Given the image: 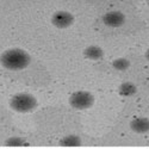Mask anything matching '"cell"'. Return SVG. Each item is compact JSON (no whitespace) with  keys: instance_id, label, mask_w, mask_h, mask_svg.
Returning a JSON list of instances; mask_svg holds the SVG:
<instances>
[{"instance_id":"obj_1","label":"cell","mask_w":149,"mask_h":149,"mask_svg":"<svg viewBox=\"0 0 149 149\" xmlns=\"http://www.w3.org/2000/svg\"><path fill=\"white\" fill-rule=\"evenodd\" d=\"M31 63V55L23 48H7L0 54V66L10 72H20Z\"/></svg>"},{"instance_id":"obj_7","label":"cell","mask_w":149,"mask_h":149,"mask_svg":"<svg viewBox=\"0 0 149 149\" xmlns=\"http://www.w3.org/2000/svg\"><path fill=\"white\" fill-rule=\"evenodd\" d=\"M82 55L90 61H100L104 57L105 52L100 45L91 44V45H87L82 50Z\"/></svg>"},{"instance_id":"obj_13","label":"cell","mask_w":149,"mask_h":149,"mask_svg":"<svg viewBox=\"0 0 149 149\" xmlns=\"http://www.w3.org/2000/svg\"><path fill=\"white\" fill-rule=\"evenodd\" d=\"M147 4H148V7H149V0H147Z\"/></svg>"},{"instance_id":"obj_5","label":"cell","mask_w":149,"mask_h":149,"mask_svg":"<svg viewBox=\"0 0 149 149\" xmlns=\"http://www.w3.org/2000/svg\"><path fill=\"white\" fill-rule=\"evenodd\" d=\"M127 22V16L119 10H113L109 11L102 16V23L105 26L111 28V29H118L123 26Z\"/></svg>"},{"instance_id":"obj_11","label":"cell","mask_w":149,"mask_h":149,"mask_svg":"<svg viewBox=\"0 0 149 149\" xmlns=\"http://www.w3.org/2000/svg\"><path fill=\"white\" fill-rule=\"evenodd\" d=\"M131 66V62L127 57H117L112 60L111 62V67L117 72H127Z\"/></svg>"},{"instance_id":"obj_12","label":"cell","mask_w":149,"mask_h":149,"mask_svg":"<svg viewBox=\"0 0 149 149\" xmlns=\"http://www.w3.org/2000/svg\"><path fill=\"white\" fill-rule=\"evenodd\" d=\"M144 56H146V58L149 61V48H148L147 50H146V54H144Z\"/></svg>"},{"instance_id":"obj_10","label":"cell","mask_w":149,"mask_h":149,"mask_svg":"<svg viewBox=\"0 0 149 149\" xmlns=\"http://www.w3.org/2000/svg\"><path fill=\"white\" fill-rule=\"evenodd\" d=\"M4 146L8 148H19V147H29V141L23 136H10L4 141Z\"/></svg>"},{"instance_id":"obj_8","label":"cell","mask_w":149,"mask_h":149,"mask_svg":"<svg viewBox=\"0 0 149 149\" xmlns=\"http://www.w3.org/2000/svg\"><path fill=\"white\" fill-rule=\"evenodd\" d=\"M58 146L62 148H77V147L82 146V140L77 134H69V135L63 136L58 141Z\"/></svg>"},{"instance_id":"obj_6","label":"cell","mask_w":149,"mask_h":149,"mask_svg":"<svg viewBox=\"0 0 149 149\" xmlns=\"http://www.w3.org/2000/svg\"><path fill=\"white\" fill-rule=\"evenodd\" d=\"M130 130L135 134L143 135L149 132V118L148 117H135L129 123Z\"/></svg>"},{"instance_id":"obj_2","label":"cell","mask_w":149,"mask_h":149,"mask_svg":"<svg viewBox=\"0 0 149 149\" xmlns=\"http://www.w3.org/2000/svg\"><path fill=\"white\" fill-rule=\"evenodd\" d=\"M8 107L17 113L26 115L33 112L38 107V100L29 92H18L10 98Z\"/></svg>"},{"instance_id":"obj_3","label":"cell","mask_w":149,"mask_h":149,"mask_svg":"<svg viewBox=\"0 0 149 149\" xmlns=\"http://www.w3.org/2000/svg\"><path fill=\"white\" fill-rule=\"evenodd\" d=\"M68 104L72 109L77 111H86L93 107L95 104V97L87 90H78L69 95Z\"/></svg>"},{"instance_id":"obj_4","label":"cell","mask_w":149,"mask_h":149,"mask_svg":"<svg viewBox=\"0 0 149 149\" xmlns=\"http://www.w3.org/2000/svg\"><path fill=\"white\" fill-rule=\"evenodd\" d=\"M50 23L54 28L58 30H66V29H69L75 23V16L69 11L58 10L52 15Z\"/></svg>"},{"instance_id":"obj_9","label":"cell","mask_w":149,"mask_h":149,"mask_svg":"<svg viewBox=\"0 0 149 149\" xmlns=\"http://www.w3.org/2000/svg\"><path fill=\"white\" fill-rule=\"evenodd\" d=\"M117 93L123 98H130L137 93V86L131 81H124L117 87Z\"/></svg>"}]
</instances>
